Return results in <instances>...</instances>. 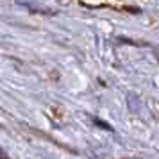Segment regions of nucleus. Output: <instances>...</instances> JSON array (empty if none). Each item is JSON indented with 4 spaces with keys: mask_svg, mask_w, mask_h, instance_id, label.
Instances as JSON below:
<instances>
[{
    "mask_svg": "<svg viewBox=\"0 0 159 159\" xmlns=\"http://www.w3.org/2000/svg\"><path fill=\"white\" fill-rule=\"evenodd\" d=\"M93 120H95V123H97L98 127H102V129H106V130H113V129H111V125H107V123H104L102 120H98V118H93Z\"/></svg>",
    "mask_w": 159,
    "mask_h": 159,
    "instance_id": "1",
    "label": "nucleus"
},
{
    "mask_svg": "<svg viewBox=\"0 0 159 159\" xmlns=\"http://www.w3.org/2000/svg\"><path fill=\"white\" fill-rule=\"evenodd\" d=\"M0 159H9V157H7V156H6V154H4L2 150H0Z\"/></svg>",
    "mask_w": 159,
    "mask_h": 159,
    "instance_id": "2",
    "label": "nucleus"
}]
</instances>
